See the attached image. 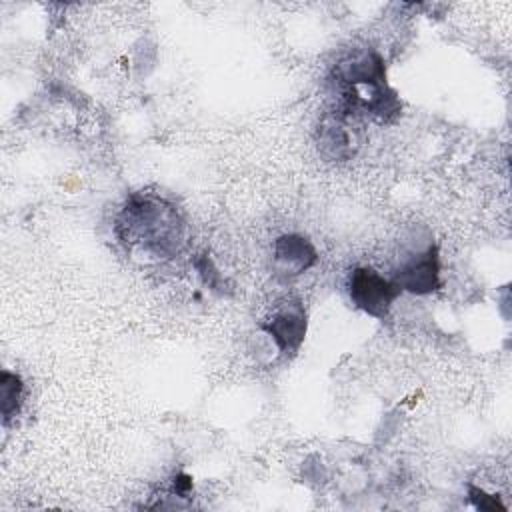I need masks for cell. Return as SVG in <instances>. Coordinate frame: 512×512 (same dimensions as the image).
<instances>
[{"label": "cell", "mask_w": 512, "mask_h": 512, "mask_svg": "<svg viewBox=\"0 0 512 512\" xmlns=\"http://www.w3.org/2000/svg\"><path fill=\"white\" fill-rule=\"evenodd\" d=\"M402 290L394 284V280L384 278L374 268L360 266L354 268L348 276V294L356 308L374 318H386L392 302L398 298Z\"/></svg>", "instance_id": "3"}, {"label": "cell", "mask_w": 512, "mask_h": 512, "mask_svg": "<svg viewBox=\"0 0 512 512\" xmlns=\"http://www.w3.org/2000/svg\"><path fill=\"white\" fill-rule=\"evenodd\" d=\"M332 82L340 96V118L370 114L388 120L400 112L396 94L386 84L382 58L372 50H358L340 60L332 70Z\"/></svg>", "instance_id": "1"}, {"label": "cell", "mask_w": 512, "mask_h": 512, "mask_svg": "<svg viewBox=\"0 0 512 512\" xmlns=\"http://www.w3.org/2000/svg\"><path fill=\"white\" fill-rule=\"evenodd\" d=\"M394 284L400 290H408L414 294H428L438 288V252L436 248H428L424 254H418L408 264H404L394 274Z\"/></svg>", "instance_id": "5"}, {"label": "cell", "mask_w": 512, "mask_h": 512, "mask_svg": "<svg viewBox=\"0 0 512 512\" xmlns=\"http://www.w3.org/2000/svg\"><path fill=\"white\" fill-rule=\"evenodd\" d=\"M274 260L278 270L288 276H296L316 262V250L308 238L298 234H284L274 242Z\"/></svg>", "instance_id": "6"}, {"label": "cell", "mask_w": 512, "mask_h": 512, "mask_svg": "<svg viewBox=\"0 0 512 512\" xmlns=\"http://www.w3.org/2000/svg\"><path fill=\"white\" fill-rule=\"evenodd\" d=\"M0 388H2V416H4V424L10 422L12 416L18 414L20 404H22V380L12 374V372H2V380H0Z\"/></svg>", "instance_id": "7"}, {"label": "cell", "mask_w": 512, "mask_h": 512, "mask_svg": "<svg viewBox=\"0 0 512 512\" xmlns=\"http://www.w3.org/2000/svg\"><path fill=\"white\" fill-rule=\"evenodd\" d=\"M262 330L268 332L274 342L278 344L282 354H294L306 334V314L300 302H288L284 304L280 310H276L272 314V318H268L262 324Z\"/></svg>", "instance_id": "4"}, {"label": "cell", "mask_w": 512, "mask_h": 512, "mask_svg": "<svg viewBox=\"0 0 512 512\" xmlns=\"http://www.w3.org/2000/svg\"><path fill=\"white\" fill-rule=\"evenodd\" d=\"M118 230L126 242L142 244L146 250L166 254L178 248V212L158 198L136 196L122 210Z\"/></svg>", "instance_id": "2"}, {"label": "cell", "mask_w": 512, "mask_h": 512, "mask_svg": "<svg viewBox=\"0 0 512 512\" xmlns=\"http://www.w3.org/2000/svg\"><path fill=\"white\" fill-rule=\"evenodd\" d=\"M470 498H472V502L476 504V508H480V510H496V508H502V504L494 498V496H488V494H484L482 490H478V488H470Z\"/></svg>", "instance_id": "8"}]
</instances>
